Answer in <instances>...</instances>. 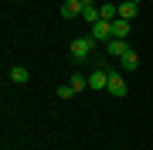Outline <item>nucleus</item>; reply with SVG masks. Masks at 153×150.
<instances>
[{"label":"nucleus","instance_id":"9d476101","mask_svg":"<svg viewBox=\"0 0 153 150\" xmlns=\"http://www.w3.org/2000/svg\"><path fill=\"white\" fill-rule=\"evenodd\" d=\"M129 34H133V21H123V17L112 21V38H129Z\"/></svg>","mask_w":153,"mask_h":150},{"label":"nucleus","instance_id":"f03ea898","mask_svg":"<svg viewBox=\"0 0 153 150\" xmlns=\"http://www.w3.org/2000/svg\"><path fill=\"white\" fill-rule=\"evenodd\" d=\"M88 34H92L95 45H109V41H112V21H99V24H92V31H88Z\"/></svg>","mask_w":153,"mask_h":150},{"label":"nucleus","instance_id":"1a4fd4ad","mask_svg":"<svg viewBox=\"0 0 153 150\" xmlns=\"http://www.w3.org/2000/svg\"><path fill=\"white\" fill-rule=\"evenodd\" d=\"M61 17H82V0H65V4H61Z\"/></svg>","mask_w":153,"mask_h":150},{"label":"nucleus","instance_id":"f257e3e1","mask_svg":"<svg viewBox=\"0 0 153 150\" xmlns=\"http://www.w3.org/2000/svg\"><path fill=\"white\" fill-rule=\"evenodd\" d=\"M68 48H71V58H75V61H85L88 51L95 48V41H92V34H82V38H75Z\"/></svg>","mask_w":153,"mask_h":150},{"label":"nucleus","instance_id":"423d86ee","mask_svg":"<svg viewBox=\"0 0 153 150\" xmlns=\"http://www.w3.org/2000/svg\"><path fill=\"white\" fill-rule=\"evenodd\" d=\"M82 21H88V28L102 21V14H99V7L92 4V0H82Z\"/></svg>","mask_w":153,"mask_h":150},{"label":"nucleus","instance_id":"f8f14e48","mask_svg":"<svg viewBox=\"0 0 153 150\" xmlns=\"http://www.w3.org/2000/svg\"><path fill=\"white\" fill-rule=\"evenodd\" d=\"M99 14H102V21H119V4H102Z\"/></svg>","mask_w":153,"mask_h":150},{"label":"nucleus","instance_id":"7ed1b4c3","mask_svg":"<svg viewBox=\"0 0 153 150\" xmlns=\"http://www.w3.org/2000/svg\"><path fill=\"white\" fill-rule=\"evenodd\" d=\"M109 96H116V99H123L126 92H129V85H126V78L119 72H109V89H105Z\"/></svg>","mask_w":153,"mask_h":150},{"label":"nucleus","instance_id":"9b49d317","mask_svg":"<svg viewBox=\"0 0 153 150\" xmlns=\"http://www.w3.org/2000/svg\"><path fill=\"white\" fill-rule=\"evenodd\" d=\"M7 75H10V82H17V85H24V82H27V78H31V72H27V68H24V65H14V68H10V72H7Z\"/></svg>","mask_w":153,"mask_h":150},{"label":"nucleus","instance_id":"39448f33","mask_svg":"<svg viewBox=\"0 0 153 150\" xmlns=\"http://www.w3.org/2000/svg\"><path fill=\"white\" fill-rule=\"evenodd\" d=\"M126 51H129V41H126V38H112L109 45H105V55H109V58H123Z\"/></svg>","mask_w":153,"mask_h":150},{"label":"nucleus","instance_id":"ddd939ff","mask_svg":"<svg viewBox=\"0 0 153 150\" xmlns=\"http://www.w3.org/2000/svg\"><path fill=\"white\" fill-rule=\"evenodd\" d=\"M68 85H71V89H75V92H85V89H88V78H85L82 72H71V78H68Z\"/></svg>","mask_w":153,"mask_h":150},{"label":"nucleus","instance_id":"4468645a","mask_svg":"<svg viewBox=\"0 0 153 150\" xmlns=\"http://www.w3.org/2000/svg\"><path fill=\"white\" fill-rule=\"evenodd\" d=\"M71 96H78L71 85H58V99H71Z\"/></svg>","mask_w":153,"mask_h":150},{"label":"nucleus","instance_id":"20e7f679","mask_svg":"<svg viewBox=\"0 0 153 150\" xmlns=\"http://www.w3.org/2000/svg\"><path fill=\"white\" fill-rule=\"evenodd\" d=\"M88 89L92 92H105L109 89V72H105V68H95V72L88 75Z\"/></svg>","mask_w":153,"mask_h":150},{"label":"nucleus","instance_id":"2eb2a0df","mask_svg":"<svg viewBox=\"0 0 153 150\" xmlns=\"http://www.w3.org/2000/svg\"><path fill=\"white\" fill-rule=\"evenodd\" d=\"M133 4H143V0H133Z\"/></svg>","mask_w":153,"mask_h":150},{"label":"nucleus","instance_id":"0eeeda50","mask_svg":"<svg viewBox=\"0 0 153 150\" xmlns=\"http://www.w3.org/2000/svg\"><path fill=\"white\" fill-rule=\"evenodd\" d=\"M119 68H123V72H136V68H140V55H136V51H126V55L119 58Z\"/></svg>","mask_w":153,"mask_h":150},{"label":"nucleus","instance_id":"6e6552de","mask_svg":"<svg viewBox=\"0 0 153 150\" xmlns=\"http://www.w3.org/2000/svg\"><path fill=\"white\" fill-rule=\"evenodd\" d=\"M119 17H123V21H136V17H140V4L123 0V4H119Z\"/></svg>","mask_w":153,"mask_h":150}]
</instances>
